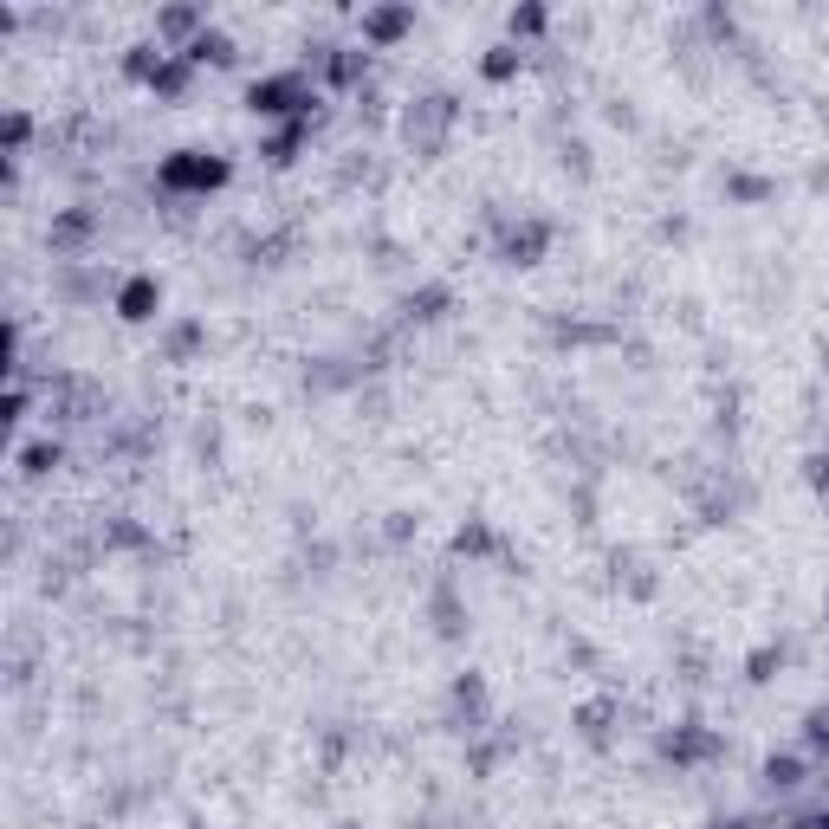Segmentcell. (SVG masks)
Wrapping results in <instances>:
<instances>
[{
	"label": "cell",
	"mask_w": 829,
	"mask_h": 829,
	"mask_svg": "<svg viewBox=\"0 0 829 829\" xmlns=\"http://www.w3.org/2000/svg\"><path fill=\"white\" fill-rule=\"evenodd\" d=\"M156 182H162L169 195H207V189L227 182V162H220V156H202V149H175V156L156 169Z\"/></svg>",
	"instance_id": "6da1fadb"
},
{
	"label": "cell",
	"mask_w": 829,
	"mask_h": 829,
	"mask_svg": "<svg viewBox=\"0 0 829 829\" xmlns=\"http://www.w3.org/2000/svg\"><path fill=\"white\" fill-rule=\"evenodd\" d=\"M156 311H162V285H156L149 273L117 285V318H124V325H149Z\"/></svg>",
	"instance_id": "7a4b0ae2"
},
{
	"label": "cell",
	"mask_w": 829,
	"mask_h": 829,
	"mask_svg": "<svg viewBox=\"0 0 829 829\" xmlns=\"http://www.w3.org/2000/svg\"><path fill=\"white\" fill-rule=\"evenodd\" d=\"M764 784L771 791H797L804 784V759H764Z\"/></svg>",
	"instance_id": "3957f363"
},
{
	"label": "cell",
	"mask_w": 829,
	"mask_h": 829,
	"mask_svg": "<svg viewBox=\"0 0 829 829\" xmlns=\"http://www.w3.org/2000/svg\"><path fill=\"white\" fill-rule=\"evenodd\" d=\"M810 746H829V706L824 713H810Z\"/></svg>",
	"instance_id": "277c9868"
},
{
	"label": "cell",
	"mask_w": 829,
	"mask_h": 829,
	"mask_svg": "<svg viewBox=\"0 0 829 829\" xmlns=\"http://www.w3.org/2000/svg\"><path fill=\"white\" fill-rule=\"evenodd\" d=\"M797 829H829V817H804V824H797Z\"/></svg>",
	"instance_id": "5b68a950"
}]
</instances>
